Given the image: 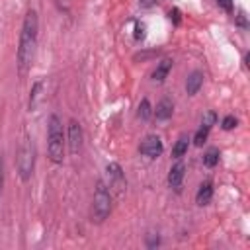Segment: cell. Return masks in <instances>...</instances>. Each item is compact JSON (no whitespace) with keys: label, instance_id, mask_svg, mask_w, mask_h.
<instances>
[{"label":"cell","instance_id":"603a6c76","mask_svg":"<svg viewBox=\"0 0 250 250\" xmlns=\"http://www.w3.org/2000/svg\"><path fill=\"white\" fill-rule=\"evenodd\" d=\"M143 4H145V6H152V4H154V0H143Z\"/></svg>","mask_w":250,"mask_h":250},{"label":"cell","instance_id":"9c48e42d","mask_svg":"<svg viewBox=\"0 0 250 250\" xmlns=\"http://www.w3.org/2000/svg\"><path fill=\"white\" fill-rule=\"evenodd\" d=\"M184 174H186V166H184L182 162H178V164H174V166L170 168V174H168V184H170V188H174V189H178V188L182 186V180H184Z\"/></svg>","mask_w":250,"mask_h":250},{"label":"cell","instance_id":"8fae6325","mask_svg":"<svg viewBox=\"0 0 250 250\" xmlns=\"http://www.w3.org/2000/svg\"><path fill=\"white\" fill-rule=\"evenodd\" d=\"M211 197H213V186H211V182L201 184L199 189H197V193H195L197 205H207V203L211 201Z\"/></svg>","mask_w":250,"mask_h":250},{"label":"cell","instance_id":"5bb4252c","mask_svg":"<svg viewBox=\"0 0 250 250\" xmlns=\"http://www.w3.org/2000/svg\"><path fill=\"white\" fill-rule=\"evenodd\" d=\"M217 162H219V150H217V148H209V150L203 154V164H205L207 168H213Z\"/></svg>","mask_w":250,"mask_h":250},{"label":"cell","instance_id":"d6986e66","mask_svg":"<svg viewBox=\"0 0 250 250\" xmlns=\"http://www.w3.org/2000/svg\"><path fill=\"white\" fill-rule=\"evenodd\" d=\"M217 4H219L223 10H227V12H232V0H217Z\"/></svg>","mask_w":250,"mask_h":250},{"label":"cell","instance_id":"3957f363","mask_svg":"<svg viewBox=\"0 0 250 250\" xmlns=\"http://www.w3.org/2000/svg\"><path fill=\"white\" fill-rule=\"evenodd\" d=\"M111 213V191L104 182L96 184L94 191V203H92V217L96 223H102Z\"/></svg>","mask_w":250,"mask_h":250},{"label":"cell","instance_id":"ac0fdd59","mask_svg":"<svg viewBox=\"0 0 250 250\" xmlns=\"http://www.w3.org/2000/svg\"><path fill=\"white\" fill-rule=\"evenodd\" d=\"M234 127H236V117H232V115H227V117L223 119V129L230 131V129H234Z\"/></svg>","mask_w":250,"mask_h":250},{"label":"cell","instance_id":"44dd1931","mask_svg":"<svg viewBox=\"0 0 250 250\" xmlns=\"http://www.w3.org/2000/svg\"><path fill=\"white\" fill-rule=\"evenodd\" d=\"M2 188H4V164L0 158V195H2Z\"/></svg>","mask_w":250,"mask_h":250},{"label":"cell","instance_id":"7402d4cb","mask_svg":"<svg viewBox=\"0 0 250 250\" xmlns=\"http://www.w3.org/2000/svg\"><path fill=\"white\" fill-rule=\"evenodd\" d=\"M238 23H240V25H246V20H244V14H240V16H238Z\"/></svg>","mask_w":250,"mask_h":250},{"label":"cell","instance_id":"9a60e30c","mask_svg":"<svg viewBox=\"0 0 250 250\" xmlns=\"http://www.w3.org/2000/svg\"><path fill=\"white\" fill-rule=\"evenodd\" d=\"M137 115L141 117V119H148L150 115H152V107H150V102L145 98V100H141V104H139V109H137Z\"/></svg>","mask_w":250,"mask_h":250},{"label":"cell","instance_id":"5b68a950","mask_svg":"<svg viewBox=\"0 0 250 250\" xmlns=\"http://www.w3.org/2000/svg\"><path fill=\"white\" fill-rule=\"evenodd\" d=\"M105 172H107V180H109L107 182L109 191L115 193L117 197H121L125 193V188H127V182H125V176H123L121 166L117 162H111V164H107Z\"/></svg>","mask_w":250,"mask_h":250},{"label":"cell","instance_id":"52a82bcc","mask_svg":"<svg viewBox=\"0 0 250 250\" xmlns=\"http://www.w3.org/2000/svg\"><path fill=\"white\" fill-rule=\"evenodd\" d=\"M141 152L148 158H156L162 154V141L156 135H148L145 137V141L141 143Z\"/></svg>","mask_w":250,"mask_h":250},{"label":"cell","instance_id":"7c38bea8","mask_svg":"<svg viewBox=\"0 0 250 250\" xmlns=\"http://www.w3.org/2000/svg\"><path fill=\"white\" fill-rule=\"evenodd\" d=\"M170 68H172V59H162V61L156 64L154 72H152V80H156V82H162V80L168 76Z\"/></svg>","mask_w":250,"mask_h":250},{"label":"cell","instance_id":"6da1fadb","mask_svg":"<svg viewBox=\"0 0 250 250\" xmlns=\"http://www.w3.org/2000/svg\"><path fill=\"white\" fill-rule=\"evenodd\" d=\"M37 35H39V18L35 10H29L23 18L21 31H20V45H18V66L20 72H23L33 57H35V47H37Z\"/></svg>","mask_w":250,"mask_h":250},{"label":"cell","instance_id":"e0dca14e","mask_svg":"<svg viewBox=\"0 0 250 250\" xmlns=\"http://www.w3.org/2000/svg\"><path fill=\"white\" fill-rule=\"evenodd\" d=\"M217 121V115L213 113V111H207L205 115H203V119H201V125H205V127H209L211 129V125Z\"/></svg>","mask_w":250,"mask_h":250},{"label":"cell","instance_id":"30bf717a","mask_svg":"<svg viewBox=\"0 0 250 250\" xmlns=\"http://www.w3.org/2000/svg\"><path fill=\"white\" fill-rule=\"evenodd\" d=\"M201 84H203V72L193 70V72L188 76V80H186V90H188V94H189V96H195V94L199 92Z\"/></svg>","mask_w":250,"mask_h":250},{"label":"cell","instance_id":"ffe728a7","mask_svg":"<svg viewBox=\"0 0 250 250\" xmlns=\"http://www.w3.org/2000/svg\"><path fill=\"white\" fill-rule=\"evenodd\" d=\"M170 20H174V23H180V12L176 8L170 10Z\"/></svg>","mask_w":250,"mask_h":250},{"label":"cell","instance_id":"2e32d148","mask_svg":"<svg viewBox=\"0 0 250 250\" xmlns=\"http://www.w3.org/2000/svg\"><path fill=\"white\" fill-rule=\"evenodd\" d=\"M207 137H209V127L201 125V127L197 129L195 137H193V143H195V146H201V145H203V143L207 141Z\"/></svg>","mask_w":250,"mask_h":250},{"label":"cell","instance_id":"ba28073f","mask_svg":"<svg viewBox=\"0 0 250 250\" xmlns=\"http://www.w3.org/2000/svg\"><path fill=\"white\" fill-rule=\"evenodd\" d=\"M172 111H174V104H172V100H170V98H162V100L156 104V109H154L152 113L156 115V119L166 121V119L172 117Z\"/></svg>","mask_w":250,"mask_h":250},{"label":"cell","instance_id":"277c9868","mask_svg":"<svg viewBox=\"0 0 250 250\" xmlns=\"http://www.w3.org/2000/svg\"><path fill=\"white\" fill-rule=\"evenodd\" d=\"M33 166H35V148L33 145L25 139L18 150V172L21 176L23 182H27L33 174Z\"/></svg>","mask_w":250,"mask_h":250},{"label":"cell","instance_id":"8992f818","mask_svg":"<svg viewBox=\"0 0 250 250\" xmlns=\"http://www.w3.org/2000/svg\"><path fill=\"white\" fill-rule=\"evenodd\" d=\"M68 148L72 154H78L82 148V127L76 119L68 121Z\"/></svg>","mask_w":250,"mask_h":250},{"label":"cell","instance_id":"7a4b0ae2","mask_svg":"<svg viewBox=\"0 0 250 250\" xmlns=\"http://www.w3.org/2000/svg\"><path fill=\"white\" fill-rule=\"evenodd\" d=\"M47 150H49V158L55 164H61L62 162V158H64V131H62V121L55 113L49 117Z\"/></svg>","mask_w":250,"mask_h":250},{"label":"cell","instance_id":"4fadbf2b","mask_svg":"<svg viewBox=\"0 0 250 250\" xmlns=\"http://www.w3.org/2000/svg\"><path fill=\"white\" fill-rule=\"evenodd\" d=\"M188 146H189V139L188 137H180L172 148V156L174 158H182L186 152H188Z\"/></svg>","mask_w":250,"mask_h":250}]
</instances>
